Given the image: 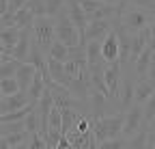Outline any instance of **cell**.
Instances as JSON below:
<instances>
[{
  "mask_svg": "<svg viewBox=\"0 0 155 149\" xmlns=\"http://www.w3.org/2000/svg\"><path fill=\"white\" fill-rule=\"evenodd\" d=\"M123 125H125V115L123 113L101 117V119H93V134H95L97 143H104L108 138L123 136Z\"/></svg>",
  "mask_w": 155,
  "mask_h": 149,
  "instance_id": "1",
  "label": "cell"
},
{
  "mask_svg": "<svg viewBox=\"0 0 155 149\" xmlns=\"http://www.w3.org/2000/svg\"><path fill=\"white\" fill-rule=\"evenodd\" d=\"M56 39L63 41L67 48H78L82 43V37L80 30L75 28V24L71 22V17L67 13V9H63L56 17Z\"/></svg>",
  "mask_w": 155,
  "mask_h": 149,
  "instance_id": "2",
  "label": "cell"
},
{
  "mask_svg": "<svg viewBox=\"0 0 155 149\" xmlns=\"http://www.w3.org/2000/svg\"><path fill=\"white\" fill-rule=\"evenodd\" d=\"M32 37L35 41L41 46V50L48 54L50 48L54 46L56 41V20L54 17H37L35 24H32Z\"/></svg>",
  "mask_w": 155,
  "mask_h": 149,
  "instance_id": "3",
  "label": "cell"
},
{
  "mask_svg": "<svg viewBox=\"0 0 155 149\" xmlns=\"http://www.w3.org/2000/svg\"><path fill=\"white\" fill-rule=\"evenodd\" d=\"M91 119H101V117H110V115H116L121 113V104L116 100H110L106 93H99V91H91Z\"/></svg>",
  "mask_w": 155,
  "mask_h": 149,
  "instance_id": "4",
  "label": "cell"
},
{
  "mask_svg": "<svg viewBox=\"0 0 155 149\" xmlns=\"http://www.w3.org/2000/svg\"><path fill=\"white\" fill-rule=\"evenodd\" d=\"M151 20H153V15L147 13V11H142V9H138V7H136V9H127L121 15V24H123V28L129 35H136V32L149 28Z\"/></svg>",
  "mask_w": 155,
  "mask_h": 149,
  "instance_id": "5",
  "label": "cell"
},
{
  "mask_svg": "<svg viewBox=\"0 0 155 149\" xmlns=\"http://www.w3.org/2000/svg\"><path fill=\"white\" fill-rule=\"evenodd\" d=\"M144 130V108L140 104H134L129 110H125V125H123V136L129 138Z\"/></svg>",
  "mask_w": 155,
  "mask_h": 149,
  "instance_id": "6",
  "label": "cell"
},
{
  "mask_svg": "<svg viewBox=\"0 0 155 149\" xmlns=\"http://www.w3.org/2000/svg\"><path fill=\"white\" fill-rule=\"evenodd\" d=\"M121 80H123V65L116 63H106V86L108 95L119 102V91H121Z\"/></svg>",
  "mask_w": 155,
  "mask_h": 149,
  "instance_id": "7",
  "label": "cell"
},
{
  "mask_svg": "<svg viewBox=\"0 0 155 149\" xmlns=\"http://www.w3.org/2000/svg\"><path fill=\"white\" fill-rule=\"evenodd\" d=\"M112 28H114V20H97V22H88L86 35H84V43H88V41H104L106 37L112 32Z\"/></svg>",
  "mask_w": 155,
  "mask_h": 149,
  "instance_id": "8",
  "label": "cell"
},
{
  "mask_svg": "<svg viewBox=\"0 0 155 149\" xmlns=\"http://www.w3.org/2000/svg\"><path fill=\"white\" fill-rule=\"evenodd\" d=\"M119 104H121V110H129L136 104V82L131 80V76H127V73H123V80H121Z\"/></svg>",
  "mask_w": 155,
  "mask_h": 149,
  "instance_id": "9",
  "label": "cell"
},
{
  "mask_svg": "<svg viewBox=\"0 0 155 149\" xmlns=\"http://www.w3.org/2000/svg\"><path fill=\"white\" fill-rule=\"evenodd\" d=\"M30 104L28 100V93L19 91V93H13V95H5L0 100V115H7V113H13V110H22Z\"/></svg>",
  "mask_w": 155,
  "mask_h": 149,
  "instance_id": "10",
  "label": "cell"
},
{
  "mask_svg": "<svg viewBox=\"0 0 155 149\" xmlns=\"http://www.w3.org/2000/svg\"><path fill=\"white\" fill-rule=\"evenodd\" d=\"M30 43H32V28H26L19 35V41L11 52V59H17L19 63H26L28 54H30Z\"/></svg>",
  "mask_w": 155,
  "mask_h": 149,
  "instance_id": "11",
  "label": "cell"
},
{
  "mask_svg": "<svg viewBox=\"0 0 155 149\" xmlns=\"http://www.w3.org/2000/svg\"><path fill=\"white\" fill-rule=\"evenodd\" d=\"M149 39H151V28H144L140 32L131 35V56H129V65H134L136 61H138V56L147 50Z\"/></svg>",
  "mask_w": 155,
  "mask_h": 149,
  "instance_id": "12",
  "label": "cell"
},
{
  "mask_svg": "<svg viewBox=\"0 0 155 149\" xmlns=\"http://www.w3.org/2000/svg\"><path fill=\"white\" fill-rule=\"evenodd\" d=\"M101 54H104V61L106 63H116V61H119L121 48H119V37H116L114 30L101 41Z\"/></svg>",
  "mask_w": 155,
  "mask_h": 149,
  "instance_id": "13",
  "label": "cell"
},
{
  "mask_svg": "<svg viewBox=\"0 0 155 149\" xmlns=\"http://www.w3.org/2000/svg\"><path fill=\"white\" fill-rule=\"evenodd\" d=\"M19 35H22V30H19L17 26H5V28H0V41H2V46H5V56H11L13 48L19 41Z\"/></svg>",
  "mask_w": 155,
  "mask_h": 149,
  "instance_id": "14",
  "label": "cell"
},
{
  "mask_svg": "<svg viewBox=\"0 0 155 149\" xmlns=\"http://www.w3.org/2000/svg\"><path fill=\"white\" fill-rule=\"evenodd\" d=\"M45 78H43V73L37 69V73H35V78H32V82H30V86H28V100H30V104H39V100H41V95L45 93Z\"/></svg>",
  "mask_w": 155,
  "mask_h": 149,
  "instance_id": "15",
  "label": "cell"
},
{
  "mask_svg": "<svg viewBox=\"0 0 155 149\" xmlns=\"http://www.w3.org/2000/svg\"><path fill=\"white\" fill-rule=\"evenodd\" d=\"M35 73H37V67L35 65H30V63H22V65H19V69L15 73V78L19 82V91H24V93L28 91V86H30V82L35 78Z\"/></svg>",
  "mask_w": 155,
  "mask_h": 149,
  "instance_id": "16",
  "label": "cell"
},
{
  "mask_svg": "<svg viewBox=\"0 0 155 149\" xmlns=\"http://www.w3.org/2000/svg\"><path fill=\"white\" fill-rule=\"evenodd\" d=\"M67 138H69V143H71V149H88L91 143L95 141V134H93V130H91V132H86V134L78 132V130H71V132L67 134Z\"/></svg>",
  "mask_w": 155,
  "mask_h": 149,
  "instance_id": "17",
  "label": "cell"
},
{
  "mask_svg": "<svg viewBox=\"0 0 155 149\" xmlns=\"http://www.w3.org/2000/svg\"><path fill=\"white\" fill-rule=\"evenodd\" d=\"M155 93V82L153 80H149V78H142V80H138L136 82V104H140V106H144V102Z\"/></svg>",
  "mask_w": 155,
  "mask_h": 149,
  "instance_id": "18",
  "label": "cell"
},
{
  "mask_svg": "<svg viewBox=\"0 0 155 149\" xmlns=\"http://www.w3.org/2000/svg\"><path fill=\"white\" fill-rule=\"evenodd\" d=\"M63 113V134H69L71 130H75L78 121L82 119V113L75 108H61Z\"/></svg>",
  "mask_w": 155,
  "mask_h": 149,
  "instance_id": "19",
  "label": "cell"
},
{
  "mask_svg": "<svg viewBox=\"0 0 155 149\" xmlns=\"http://www.w3.org/2000/svg\"><path fill=\"white\" fill-rule=\"evenodd\" d=\"M151 56H153V52L147 48L140 56H138V61L134 63V71H136V76H138V80H142V78H149V67H151Z\"/></svg>",
  "mask_w": 155,
  "mask_h": 149,
  "instance_id": "20",
  "label": "cell"
},
{
  "mask_svg": "<svg viewBox=\"0 0 155 149\" xmlns=\"http://www.w3.org/2000/svg\"><path fill=\"white\" fill-rule=\"evenodd\" d=\"M19 65H22V63H19L17 59L2 56V61H0V80H5V78H15Z\"/></svg>",
  "mask_w": 155,
  "mask_h": 149,
  "instance_id": "21",
  "label": "cell"
},
{
  "mask_svg": "<svg viewBox=\"0 0 155 149\" xmlns=\"http://www.w3.org/2000/svg\"><path fill=\"white\" fill-rule=\"evenodd\" d=\"M35 20H37V17L24 7V9H19V11L13 15V26H17L19 30H26V28H32Z\"/></svg>",
  "mask_w": 155,
  "mask_h": 149,
  "instance_id": "22",
  "label": "cell"
},
{
  "mask_svg": "<svg viewBox=\"0 0 155 149\" xmlns=\"http://www.w3.org/2000/svg\"><path fill=\"white\" fill-rule=\"evenodd\" d=\"M86 59H88V67L106 63L104 54H101V41H88L86 43Z\"/></svg>",
  "mask_w": 155,
  "mask_h": 149,
  "instance_id": "23",
  "label": "cell"
},
{
  "mask_svg": "<svg viewBox=\"0 0 155 149\" xmlns=\"http://www.w3.org/2000/svg\"><path fill=\"white\" fill-rule=\"evenodd\" d=\"M69 50L71 48H67L63 41H54V46L50 48V52H48V59H54V61H61V63H67L69 61Z\"/></svg>",
  "mask_w": 155,
  "mask_h": 149,
  "instance_id": "24",
  "label": "cell"
},
{
  "mask_svg": "<svg viewBox=\"0 0 155 149\" xmlns=\"http://www.w3.org/2000/svg\"><path fill=\"white\" fill-rule=\"evenodd\" d=\"M125 149H149V145H147V127H144V130H140L138 134L129 136V138H127Z\"/></svg>",
  "mask_w": 155,
  "mask_h": 149,
  "instance_id": "25",
  "label": "cell"
},
{
  "mask_svg": "<svg viewBox=\"0 0 155 149\" xmlns=\"http://www.w3.org/2000/svg\"><path fill=\"white\" fill-rule=\"evenodd\" d=\"M24 125H26V132H28V134L41 132V117H39V110H37V108L24 119Z\"/></svg>",
  "mask_w": 155,
  "mask_h": 149,
  "instance_id": "26",
  "label": "cell"
},
{
  "mask_svg": "<svg viewBox=\"0 0 155 149\" xmlns=\"http://www.w3.org/2000/svg\"><path fill=\"white\" fill-rule=\"evenodd\" d=\"M26 9L35 17H45V0H26Z\"/></svg>",
  "mask_w": 155,
  "mask_h": 149,
  "instance_id": "27",
  "label": "cell"
},
{
  "mask_svg": "<svg viewBox=\"0 0 155 149\" xmlns=\"http://www.w3.org/2000/svg\"><path fill=\"white\" fill-rule=\"evenodd\" d=\"M0 91H2V95H13V93H19V82H17V78H5V80H0Z\"/></svg>",
  "mask_w": 155,
  "mask_h": 149,
  "instance_id": "28",
  "label": "cell"
},
{
  "mask_svg": "<svg viewBox=\"0 0 155 149\" xmlns=\"http://www.w3.org/2000/svg\"><path fill=\"white\" fill-rule=\"evenodd\" d=\"M65 9V0H45V13L48 17H58V13H61Z\"/></svg>",
  "mask_w": 155,
  "mask_h": 149,
  "instance_id": "29",
  "label": "cell"
},
{
  "mask_svg": "<svg viewBox=\"0 0 155 149\" xmlns=\"http://www.w3.org/2000/svg\"><path fill=\"white\" fill-rule=\"evenodd\" d=\"M127 138L125 136H116V138H108L104 143H99V149H125Z\"/></svg>",
  "mask_w": 155,
  "mask_h": 149,
  "instance_id": "30",
  "label": "cell"
},
{
  "mask_svg": "<svg viewBox=\"0 0 155 149\" xmlns=\"http://www.w3.org/2000/svg\"><path fill=\"white\" fill-rule=\"evenodd\" d=\"M142 108H144V127H147V125L155 119V93H153V95L144 102V106H142Z\"/></svg>",
  "mask_w": 155,
  "mask_h": 149,
  "instance_id": "31",
  "label": "cell"
},
{
  "mask_svg": "<svg viewBox=\"0 0 155 149\" xmlns=\"http://www.w3.org/2000/svg\"><path fill=\"white\" fill-rule=\"evenodd\" d=\"M28 147L30 149H48V141L41 132H35L28 136Z\"/></svg>",
  "mask_w": 155,
  "mask_h": 149,
  "instance_id": "32",
  "label": "cell"
},
{
  "mask_svg": "<svg viewBox=\"0 0 155 149\" xmlns=\"http://www.w3.org/2000/svg\"><path fill=\"white\" fill-rule=\"evenodd\" d=\"M80 7L84 9V13L88 17V15H93L99 7H104V0H80Z\"/></svg>",
  "mask_w": 155,
  "mask_h": 149,
  "instance_id": "33",
  "label": "cell"
},
{
  "mask_svg": "<svg viewBox=\"0 0 155 149\" xmlns=\"http://www.w3.org/2000/svg\"><path fill=\"white\" fill-rule=\"evenodd\" d=\"M129 2H131L134 7H138V9H142V11L155 15V0H129Z\"/></svg>",
  "mask_w": 155,
  "mask_h": 149,
  "instance_id": "34",
  "label": "cell"
},
{
  "mask_svg": "<svg viewBox=\"0 0 155 149\" xmlns=\"http://www.w3.org/2000/svg\"><path fill=\"white\" fill-rule=\"evenodd\" d=\"M24 7H26V0H9V15H15Z\"/></svg>",
  "mask_w": 155,
  "mask_h": 149,
  "instance_id": "35",
  "label": "cell"
},
{
  "mask_svg": "<svg viewBox=\"0 0 155 149\" xmlns=\"http://www.w3.org/2000/svg\"><path fill=\"white\" fill-rule=\"evenodd\" d=\"M149 80L155 82V54L151 56V67H149Z\"/></svg>",
  "mask_w": 155,
  "mask_h": 149,
  "instance_id": "36",
  "label": "cell"
},
{
  "mask_svg": "<svg viewBox=\"0 0 155 149\" xmlns=\"http://www.w3.org/2000/svg\"><path fill=\"white\" fill-rule=\"evenodd\" d=\"M0 149H11V145H9V141L5 136H0Z\"/></svg>",
  "mask_w": 155,
  "mask_h": 149,
  "instance_id": "37",
  "label": "cell"
},
{
  "mask_svg": "<svg viewBox=\"0 0 155 149\" xmlns=\"http://www.w3.org/2000/svg\"><path fill=\"white\" fill-rule=\"evenodd\" d=\"M147 48L155 54V37H153V35H151V39H149V46H147Z\"/></svg>",
  "mask_w": 155,
  "mask_h": 149,
  "instance_id": "38",
  "label": "cell"
},
{
  "mask_svg": "<svg viewBox=\"0 0 155 149\" xmlns=\"http://www.w3.org/2000/svg\"><path fill=\"white\" fill-rule=\"evenodd\" d=\"M149 28H151V35L155 37V15H153V20H151V24H149Z\"/></svg>",
  "mask_w": 155,
  "mask_h": 149,
  "instance_id": "39",
  "label": "cell"
},
{
  "mask_svg": "<svg viewBox=\"0 0 155 149\" xmlns=\"http://www.w3.org/2000/svg\"><path fill=\"white\" fill-rule=\"evenodd\" d=\"M104 2H106V5H114V7H119V5H121V0H104Z\"/></svg>",
  "mask_w": 155,
  "mask_h": 149,
  "instance_id": "40",
  "label": "cell"
},
{
  "mask_svg": "<svg viewBox=\"0 0 155 149\" xmlns=\"http://www.w3.org/2000/svg\"><path fill=\"white\" fill-rule=\"evenodd\" d=\"M11 149H30V147H28V141H26V143H22V145H17V147H11Z\"/></svg>",
  "mask_w": 155,
  "mask_h": 149,
  "instance_id": "41",
  "label": "cell"
},
{
  "mask_svg": "<svg viewBox=\"0 0 155 149\" xmlns=\"http://www.w3.org/2000/svg\"><path fill=\"white\" fill-rule=\"evenodd\" d=\"M88 149H99V143H97V138L91 143V147H88Z\"/></svg>",
  "mask_w": 155,
  "mask_h": 149,
  "instance_id": "42",
  "label": "cell"
},
{
  "mask_svg": "<svg viewBox=\"0 0 155 149\" xmlns=\"http://www.w3.org/2000/svg\"><path fill=\"white\" fill-rule=\"evenodd\" d=\"M0 56H5V46H2V41H0Z\"/></svg>",
  "mask_w": 155,
  "mask_h": 149,
  "instance_id": "43",
  "label": "cell"
},
{
  "mask_svg": "<svg viewBox=\"0 0 155 149\" xmlns=\"http://www.w3.org/2000/svg\"><path fill=\"white\" fill-rule=\"evenodd\" d=\"M2 97H5V95H2V91H0V100H2Z\"/></svg>",
  "mask_w": 155,
  "mask_h": 149,
  "instance_id": "44",
  "label": "cell"
},
{
  "mask_svg": "<svg viewBox=\"0 0 155 149\" xmlns=\"http://www.w3.org/2000/svg\"><path fill=\"white\" fill-rule=\"evenodd\" d=\"M0 123H2V115H0Z\"/></svg>",
  "mask_w": 155,
  "mask_h": 149,
  "instance_id": "45",
  "label": "cell"
},
{
  "mask_svg": "<svg viewBox=\"0 0 155 149\" xmlns=\"http://www.w3.org/2000/svg\"><path fill=\"white\" fill-rule=\"evenodd\" d=\"M0 61H2V56H0Z\"/></svg>",
  "mask_w": 155,
  "mask_h": 149,
  "instance_id": "46",
  "label": "cell"
},
{
  "mask_svg": "<svg viewBox=\"0 0 155 149\" xmlns=\"http://www.w3.org/2000/svg\"><path fill=\"white\" fill-rule=\"evenodd\" d=\"M153 149H155V145H153Z\"/></svg>",
  "mask_w": 155,
  "mask_h": 149,
  "instance_id": "47",
  "label": "cell"
}]
</instances>
